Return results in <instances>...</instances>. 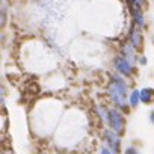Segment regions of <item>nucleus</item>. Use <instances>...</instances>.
<instances>
[{
  "instance_id": "nucleus-1",
  "label": "nucleus",
  "mask_w": 154,
  "mask_h": 154,
  "mask_svg": "<svg viewBox=\"0 0 154 154\" xmlns=\"http://www.w3.org/2000/svg\"><path fill=\"white\" fill-rule=\"evenodd\" d=\"M107 95L115 107L121 109L124 113L127 112V109L130 107L128 104L130 94H128V85H127V80L124 75L115 74L110 77V82L107 85Z\"/></svg>"
},
{
  "instance_id": "nucleus-2",
  "label": "nucleus",
  "mask_w": 154,
  "mask_h": 154,
  "mask_svg": "<svg viewBox=\"0 0 154 154\" xmlns=\"http://www.w3.org/2000/svg\"><path fill=\"white\" fill-rule=\"evenodd\" d=\"M101 140H103V145L109 146L112 151H115L116 154H119L122 149V140H121V134H118L116 131H113L112 128H104L101 131Z\"/></svg>"
},
{
  "instance_id": "nucleus-3",
  "label": "nucleus",
  "mask_w": 154,
  "mask_h": 154,
  "mask_svg": "<svg viewBox=\"0 0 154 154\" xmlns=\"http://www.w3.org/2000/svg\"><path fill=\"white\" fill-rule=\"evenodd\" d=\"M109 128L116 131L118 134H122L125 131V116L124 112L118 107H110V119H109Z\"/></svg>"
},
{
  "instance_id": "nucleus-4",
  "label": "nucleus",
  "mask_w": 154,
  "mask_h": 154,
  "mask_svg": "<svg viewBox=\"0 0 154 154\" xmlns=\"http://www.w3.org/2000/svg\"><path fill=\"white\" fill-rule=\"evenodd\" d=\"M113 66H115L116 72L121 74V75H124L125 79H130V77L134 74V63H131L130 60H127L121 54L113 59Z\"/></svg>"
},
{
  "instance_id": "nucleus-5",
  "label": "nucleus",
  "mask_w": 154,
  "mask_h": 154,
  "mask_svg": "<svg viewBox=\"0 0 154 154\" xmlns=\"http://www.w3.org/2000/svg\"><path fill=\"white\" fill-rule=\"evenodd\" d=\"M128 42L136 48V50H140L142 48V44H143V36H142V32L139 27H136L134 24L131 26L130 32H128Z\"/></svg>"
},
{
  "instance_id": "nucleus-6",
  "label": "nucleus",
  "mask_w": 154,
  "mask_h": 154,
  "mask_svg": "<svg viewBox=\"0 0 154 154\" xmlns=\"http://www.w3.org/2000/svg\"><path fill=\"white\" fill-rule=\"evenodd\" d=\"M121 56L125 57L127 60H130L131 63H136V60H139V56L136 54V48L130 44V42H124L121 47Z\"/></svg>"
},
{
  "instance_id": "nucleus-7",
  "label": "nucleus",
  "mask_w": 154,
  "mask_h": 154,
  "mask_svg": "<svg viewBox=\"0 0 154 154\" xmlns=\"http://www.w3.org/2000/svg\"><path fill=\"white\" fill-rule=\"evenodd\" d=\"M95 115L100 118V122L109 127V119H110V109L106 107L104 104H98L95 107Z\"/></svg>"
},
{
  "instance_id": "nucleus-8",
  "label": "nucleus",
  "mask_w": 154,
  "mask_h": 154,
  "mask_svg": "<svg viewBox=\"0 0 154 154\" xmlns=\"http://www.w3.org/2000/svg\"><path fill=\"white\" fill-rule=\"evenodd\" d=\"M154 101V89L151 88H142L140 89V103L151 104Z\"/></svg>"
},
{
  "instance_id": "nucleus-9",
  "label": "nucleus",
  "mask_w": 154,
  "mask_h": 154,
  "mask_svg": "<svg viewBox=\"0 0 154 154\" xmlns=\"http://www.w3.org/2000/svg\"><path fill=\"white\" fill-rule=\"evenodd\" d=\"M131 14H133V24L139 29H142L145 26V17L142 14L140 9H131Z\"/></svg>"
},
{
  "instance_id": "nucleus-10",
  "label": "nucleus",
  "mask_w": 154,
  "mask_h": 154,
  "mask_svg": "<svg viewBox=\"0 0 154 154\" xmlns=\"http://www.w3.org/2000/svg\"><path fill=\"white\" fill-rule=\"evenodd\" d=\"M139 103H140V91L139 89H133L131 92H130V95H128V104H130V107H137L139 106Z\"/></svg>"
},
{
  "instance_id": "nucleus-11",
  "label": "nucleus",
  "mask_w": 154,
  "mask_h": 154,
  "mask_svg": "<svg viewBox=\"0 0 154 154\" xmlns=\"http://www.w3.org/2000/svg\"><path fill=\"white\" fill-rule=\"evenodd\" d=\"M97 154H116L115 151H112L109 146H106V145H101L100 148H98V152Z\"/></svg>"
},
{
  "instance_id": "nucleus-12",
  "label": "nucleus",
  "mask_w": 154,
  "mask_h": 154,
  "mask_svg": "<svg viewBox=\"0 0 154 154\" xmlns=\"http://www.w3.org/2000/svg\"><path fill=\"white\" fill-rule=\"evenodd\" d=\"M122 152H124V154H140V152H139V149H137L136 146H133V145L127 146V148H125Z\"/></svg>"
},
{
  "instance_id": "nucleus-13",
  "label": "nucleus",
  "mask_w": 154,
  "mask_h": 154,
  "mask_svg": "<svg viewBox=\"0 0 154 154\" xmlns=\"http://www.w3.org/2000/svg\"><path fill=\"white\" fill-rule=\"evenodd\" d=\"M128 2L131 3L133 9H140L142 5H143V0H128Z\"/></svg>"
},
{
  "instance_id": "nucleus-14",
  "label": "nucleus",
  "mask_w": 154,
  "mask_h": 154,
  "mask_svg": "<svg viewBox=\"0 0 154 154\" xmlns=\"http://www.w3.org/2000/svg\"><path fill=\"white\" fill-rule=\"evenodd\" d=\"M137 62H139V63H140L142 66H145V65L148 63V60H146V57H145L143 54H142V56H139V60H137Z\"/></svg>"
},
{
  "instance_id": "nucleus-15",
  "label": "nucleus",
  "mask_w": 154,
  "mask_h": 154,
  "mask_svg": "<svg viewBox=\"0 0 154 154\" xmlns=\"http://www.w3.org/2000/svg\"><path fill=\"white\" fill-rule=\"evenodd\" d=\"M149 121H151V122L154 124V110H152V112L149 113Z\"/></svg>"
}]
</instances>
